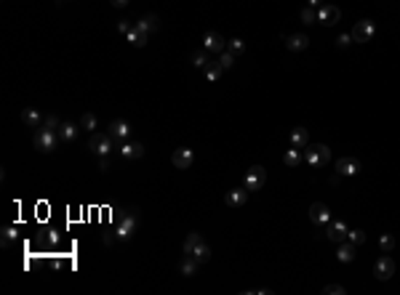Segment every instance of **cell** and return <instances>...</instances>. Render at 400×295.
Returning <instances> with one entry per match:
<instances>
[{"label":"cell","instance_id":"obj_15","mask_svg":"<svg viewBox=\"0 0 400 295\" xmlns=\"http://www.w3.org/2000/svg\"><path fill=\"white\" fill-rule=\"evenodd\" d=\"M360 170V162L352 160V157H342L339 162H336V173L339 176H355Z\"/></svg>","mask_w":400,"mask_h":295},{"label":"cell","instance_id":"obj_18","mask_svg":"<svg viewBox=\"0 0 400 295\" xmlns=\"http://www.w3.org/2000/svg\"><path fill=\"white\" fill-rule=\"evenodd\" d=\"M355 247H358V245H352L350 239H347V242H339V250H336V258H339L342 263H352V261H355Z\"/></svg>","mask_w":400,"mask_h":295},{"label":"cell","instance_id":"obj_25","mask_svg":"<svg viewBox=\"0 0 400 295\" xmlns=\"http://www.w3.org/2000/svg\"><path fill=\"white\" fill-rule=\"evenodd\" d=\"M198 266H200V263H198L195 258H192V255H184V261L179 263V269H182V274H184V277H195Z\"/></svg>","mask_w":400,"mask_h":295},{"label":"cell","instance_id":"obj_41","mask_svg":"<svg viewBox=\"0 0 400 295\" xmlns=\"http://www.w3.org/2000/svg\"><path fill=\"white\" fill-rule=\"evenodd\" d=\"M99 170H110V160L107 157H99Z\"/></svg>","mask_w":400,"mask_h":295},{"label":"cell","instance_id":"obj_37","mask_svg":"<svg viewBox=\"0 0 400 295\" xmlns=\"http://www.w3.org/2000/svg\"><path fill=\"white\" fill-rule=\"evenodd\" d=\"M355 40H352V32H344V35H339L336 37V45H339V48H347V45H352Z\"/></svg>","mask_w":400,"mask_h":295},{"label":"cell","instance_id":"obj_42","mask_svg":"<svg viewBox=\"0 0 400 295\" xmlns=\"http://www.w3.org/2000/svg\"><path fill=\"white\" fill-rule=\"evenodd\" d=\"M110 3L115 5V8H126V5H128V0H110Z\"/></svg>","mask_w":400,"mask_h":295},{"label":"cell","instance_id":"obj_40","mask_svg":"<svg viewBox=\"0 0 400 295\" xmlns=\"http://www.w3.org/2000/svg\"><path fill=\"white\" fill-rule=\"evenodd\" d=\"M131 29H134V27H131L128 21H120V24H118V32H120V35H128Z\"/></svg>","mask_w":400,"mask_h":295},{"label":"cell","instance_id":"obj_14","mask_svg":"<svg viewBox=\"0 0 400 295\" xmlns=\"http://www.w3.org/2000/svg\"><path fill=\"white\" fill-rule=\"evenodd\" d=\"M347 231H350V229L344 226L342 221H336V223H328V231H326V234H328L331 242L339 245V242H344V239H347Z\"/></svg>","mask_w":400,"mask_h":295},{"label":"cell","instance_id":"obj_2","mask_svg":"<svg viewBox=\"0 0 400 295\" xmlns=\"http://www.w3.org/2000/svg\"><path fill=\"white\" fill-rule=\"evenodd\" d=\"M136 226H139V221H136V210L123 213L120 218H118V229H115V237H118V239H123V242H128V239L134 237Z\"/></svg>","mask_w":400,"mask_h":295},{"label":"cell","instance_id":"obj_39","mask_svg":"<svg viewBox=\"0 0 400 295\" xmlns=\"http://www.w3.org/2000/svg\"><path fill=\"white\" fill-rule=\"evenodd\" d=\"M323 293H328V295H344L347 290H344L342 285H328V287H323Z\"/></svg>","mask_w":400,"mask_h":295},{"label":"cell","instance_id":"obj_44","mask_svg":"<svg viewBox=\"0 0 400 295\" xmlns=\"http://www.w3.org/2000/svg\"><path fill=\"white\" fill-rule=\"evenodd\" d=\"M59 3H67V0H59Z\"/></svg>","mask_w":400,"mask_h":295},{"label":"cell","instance_id":"obj_6","mask_svg":"<svg viewBox=\"0 0 400 295\" xmlns=\"http://www.w3.org/2000/svg\"><path fill=\"white\" fill-rule=\"evenodd\" d=\"M374 35H376V27H374L371 19H363V21H358V24L352 27V40L355 43H368Z\"/></svg>","mask_w":400,"mask_h":295},{"label":"cell","instance_id":"obj_21","mask_svg":"<svg viewBox=\"0 0 400 295\" xmlns=\"http://www.w3.org/2000/svg\"><path fill=\"white\" fill-rule=\"evenodd\" d=\"M126 40H128L131 45H134V48H144V45H147V32L134 24V29H131V32L126 35Z\"/></svg>","mask_w":400,"mask_h":295},{"label":"cell","instance_id":"obj_36","mask_svg":"<svg viewBox=\"0 0 400 295\" xmlns=\"http://www.w3.org/2000/svg\"><path fill=\"white\" fill-rule=\"evenodd\" d=\"M59 125H61V122H59V117H56V114H48V117H43V128L59 130Z\"/></svg>","mask_w":400,"mask_h":295},{"label":"cell","instance_id":"obj_33","mask_svg":"<svg viewBox=\"0 0 400 295\" xmlns=\"http://www.w3.org/2000/svg\"><path fill=\"white\" fill-rule=\"evenodd\" d=\"M302 21H304V24H315V21H318V11H315L312 5H310V8H304L302 11Z\"/></svg>","mask_w":400,"mask_h":295},{"label":"cell","instance_id":"obj_43","mask_svg":"<svg viewBox=\"0 0 400 295\" xmlns=\"http://www.w3.org/2000/svg\"><path fill=\"white\" fill-rule=\"evenodd\" d=\"M307 3H310L312 8H320V0H307Z\"/></svg>","mask_w":400,"mask_h":295},{"label":"cell","instance_id":"obj_34","mask_svg":"<svg viewBox=\"0 0 400 295\" xmlns=\"http://www.w3.org/2000/svg\"><path fill=\"white\" fill-rule=\"evenodd\" d=\"M219 64L224 67V69H229L235 64V53H229V51H221V56H219Z\"/></svg>","mask_w":400,"mask_h":295},{"label":"cell","instance_id":"obj_20","mask_svg":"<svg viewBox=\"0 0 400 295\" xmlns=\"http://www.w3.org/2000/svg\"><path fill=\"white\" fill-rule=\"evenodd\" d=\"M136 27H139V29H144V32H158V29H160V19L155 16V13H147V16H142L139 21H136Z\"/></svg>","mask_w":400,"mask_h":295},{"label":"cell","instance_id":"obj_11","mask_svg":"<svg viewBox=\"0 0 400 295\" xmlns=\"http://www.w3.org/2000/svg\"><path fill=\"white\" fill-rule=\"evenodd\" d=\"M107 133H110L118 144H123V141H128V136H131V125L126 120H112L110 128H107Z\"/></svg>","mask_w":400,"mask_h":295},{"label":"cell","instance_id":"obj_10","mask_svg":"<svg viewBox=\"0 0 400 295\" xmlns=\"http://www.w3.org/2000/svg\"><path fill=\"white\" fill-rule=\"evenodd\" d=\"M310 221L315 223V226H328V223H331V210H328V205L315 202V205L310 207Z\"/></svg>","mask_w":400,"mask_h":295},{"label":"cell","instance_id":"obj_32","mask_svg":"<svg viewBox=\"0 0 400 295\" xmlns=\"http://www.w3.org/2000/svg\"><path fill=\"white\" fill-rule=\"evenodd\" d=\"M347 239H350L352 245H363V242H366V234H363L360 229H352V231H347Z\"/></svg>","mask_w":400,"mask_h":295},{"label":"cell","instance_id":"obj_3","mask_svg":"<svg viewBox=\"0 0 400 295\" xmlns=\"http://www.w3.org/2000/svg\"><path fill=\"white\" fill-rule=\"evenodd\" d=\"M112 141L115 138L110 133H91L88 138V149L96 154V157H107V154L112 152Z\"/></svg>","mask_w":400,"mask_h":295},{"label":"cell","instance_id":"obj_30","mask_svg":"<svg viewBox=\"0 0 400 295\" xmlns=\"http://www.w3.org/2000/svg\"><path fill=\"white\" fill-rule=\"evenodd\" d=\"M192 64H195L198 69H205V64H208V51H198L195 56H192Z\"/></svg>","mask_w":400,"mask_h":295},{"label":"cell","instance_id":"obj_12","mask_svg":"<svg viewBox=\"0 0 400 295\" xmlns=\"http://www.w3.org/2000/svg\"><path fill=\"white\" fill-rule=\"evenodd\" d=\"M224 45H227V40L221 37L219 32H205V37H203V48L208 51V53H221L224 51Z\"/></svg>","mask_w":400,"mask_h":295},{"label":"cell","instance_id":"obj_9","mask_svg":"<svg viewBox=\"0 0 400 295\" xmlns=\"http://www.w3.org/2000/svg\"><path fill=\"white\" fill-rule=\"evenodd\" d=\"M118 152L123 160H139V157H144V144L142 141H123L118 146Z\"/></svg>","mask_w":400,"mask_h":295},{"label":"cell","instance_id":"obj_31","mask_svg":"<svg viewBox=\"0 0 400 295\" xmlns=\"http://www.w3.org/2000/svg\"><path fill=\"white\" fill-rule=\"evenodd\" d=\"M379 245H382L384 253H392V247H395V237H392V234H382V237H379Z\"/></svg>","mask_w":400,"mask_h":295},{"label":"cell","instance_id":"obj_7","mask_svg":"<svg viewBox=\"0 0 400 295\" xmlns=\"http://www.w3.org/2000/svg\"><path fill=\"white\" fill-rule=\"evenodd\" d=\"M392 274H395V261H392L390 255H382V258L374 263V277L382 279V282H387Z\"/></svg>","mask_w":400,"mask_h":295},{"label":"cell","instance_id":"obj_29","mask_svg":"<svg viewBox=\"0 0 400 295\" xmlns=\"http://www.w3.org/2000/svg\"><path fill=\"white\" fill-rule=\"evenodd\" d=\"M283 162H286L288 168H296L299 162H302V154L296 152V146H294V149H288V152H286V157H283Z\"/></svg>","mask_w":400,"mask_h":295},{"label":"cell","instance_id":"obj_16","mask_svg":"<svg viewBox=\"0 0 400 295\" xmlns=\"http://www.w3.org/2000/svg\"><path fill=\"white\" fill-rule=\"evenodd\" d=\"M286 48L288 51H307V48H310V37L302 35V32H299V35H288L286 37Z\"/></svg>","mask_w":400,"mask_h":295},{"label":"cell","instance_id":"obj_38","mask_svg":"<svg viewBox=\"0 0 400 295\" xmlns=\"http://www.w3.org/2000/svg\"><path fill=\"white\" fill-rule=\"evenodd\" d=\"M13 239H16V229H13V226H8V229L3 231V245L8 247V245L13 242Z\"/></svg>","mask_w":400,"mask_h":295},{"label":"cell","instance_id":"obj_1","mask_svg":"<svg viewBox=\"0 0 400 295\" xmlns=\"http://www.w3.org/2000/svg\"><path fill=\"white\" fill-rule=\"evenodd\" d=\"M59 141H61V138H59V130H51V128H40V130L35 133V138H32L35 149H37V152H43V154L53 152Z\"/></svg>","mask_w":400,"mask_h":295},{"label":"cell","instance_id":"obj_19","mask_svg":"<svg viewBox=\"0 0 400 295\" xmlns=\"http://www.w3.org/2000/svg\"><path fill=\"white\" fill-rule=\"evenodd\" d=\"M78 125H75V122H61L59 125V138L61 141H67V144H72L75 138H78Z\"/></svg>","mask_w":400,"mask_h":295},{"label":"cell","instance_id":"obj_13","mask_svg":"<svg viewBox=\"0 0 400 295\" xmlns=\"http://www.w3.org/2000/svg\"><path fill=\"white\" fill-rule=\"evenodd\" d=\"M174 165L179 168V170H187L192 165V160H195V154H192V149H187V146H179V149L174 152Z\"/></svg>","mask_w":400,"mask_h":295},{"label":"cell","instance_id":"obj_24","mask_svg":"<svg viewBox=\"0 0 400 295\" xmlns=\"http://www.w3.org/2000/svg\"><path fill=\"white\" fill-rule=\"evenodd\" d=\"M21 120H24V125L37 128V125L43 122V114L37 112V109H24V112H21Z\"/></svg>","mask_w":400,"mask_h":295},{"label":"cell","instance_id":"obj_28","mask_svg":"<svg viewBox=\"0 0 400 295\" xmlns=\"http://www.w3.org/2000/svg\"><path fill=\"white\" fill-rule=\"evenodd\" d=\"M192 258H195L198 263H205V261L211 258V247L205 245V242H200V245L195 247V253H192Z\"/></svg>","mask_w":400,"mask_h":295},{"label":"cell","instance_id":"obj_4","mask_svg":"<svg viewBox=\"0 0 400 295\" xmlns=\"http://www.w3.org/2000/svg\"><path fill=\"white\" fill-rule=\"evenodd\" d=\"M304 160H307V165H328L331 162V149L326 144H315V146H310V149L304 152Z\"/></svg>","mask_w":400,"mask_h":295},{"label":"cell","instance_id":"obj_26","mask_svg":"<svg viewBox=\"0 0 400 295\" xmlns=\"http://www.w3.org/2000/svg\"><path fill=\"white\" fill-rule=\"evenodd\" d=\"M203 242V237L198 234V231H192V234H187V239H184V255H192L195 253V247Z\"/></svg>","mask_w":400,"mask_h":295},{"label":"cell","instance_id":"obj_5","mask_svg":"<svg viewBox=\"0 0 400 295\" xmlns=\"http://www.w3.org/2000/svg\"><path fill=\"white\" fill-rule=\"evenodd\" d=\"M243 184H245V189H248V192H259L261 186L267 184V170L261 168V165H253L248 173H245V181H243Z\"/></svg>","mask_w":400,"mask_h":295},{"label":"cell","instance_id":"obj_22","mask_svg":"<svg viewBox=\"0 0 400 295\" xmlns=\"http://www.w3.org/2000/svg\"><path fill=\"white\" fill-rule=\"evenodd\" d=\"M291 144H294L296 149H302V146L310 144V133H307V128H294V130H291Z\"/></svg>","mask_w":400,"mask_h":295},{"label":"cell","instance_id":"obj_35","mask_svg":"<svg viewBox=\"0 0 400 295\" xmlns=\"http://www.w3.org/2000/svg\"><path fill=\"white\" fill-rule=\"evenodd\" d=\"M243 51H245V43L240 40V37H232V40H229V53L237 56V53H243Z\"/></svg>","mask_w":400,"mask_h":295},{"label":"cell","instance_id":"obj_17","mask_svg":"<svg viewBox=\"0 0 400 295\" xmlns=\"http://www.w3.org/2000/svg\"><path fill=\"white\" fill-rule=\"evenodd\" d=\"M245 199H248V189H232V192H227V197H224V202L227 205H232V207H243L245 205Z\"/></svg>","mask_w":400,"mask_h":295},{"label":"cell","instance_id":"obj_23","mask_svg":"<svg viewBox=\"0 0 400 295\" xmlns=\"http://www.w3.org/2000/svg\"><path fill=\"white\" fill-rule=\"evenodd\" d=\"M221 69H224V67H221L219 61H208V64H205V69H203L205 80H208V83H216L219 77H221Z\"/></svg>","mask_w":400,"mask_h":295},{"label":"cell","instance_id":"obj_27","mask_svg":"<svg viewBox=\"0 0 400 295\" xmlns=\"http://www.w3.org/2000/svg\"><path fill=\"white\" fill-rule=\"evenodd\" d=\"M80 128L88 130V133H96V128H99L96 114H94V112H86V114H83V117H80Z\"/></svg>","mask_w":400,"mask_h":295},{"label":"cell","instance_id":"obj_8","mask_svg":"<svg viewBox=\"0 0 400 295\" xmlns=\"http://www.w3.org/2000/svg\"><path fill=\"white\" fill-rule=\"evenodd\" d=\"M339 19H342V11L336 8V5H320V8H318V21L323 27L339 24Z\"/></svg>","mask_w":400,"mask_h":295}]
</instances>
